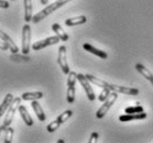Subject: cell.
I'll return each mask as SVG.
<instances>
[{
    "mask_svg": "<svg viewBox=\"0 0 153 143\" xmlns=\"http://www.w3.org/2000/svg\"><path fill=\"white\" fill-rule=\"evenodd\" d=\"M71 1H72V0H57V1H55V2L49 4V6L44 8L43 10H41L40 12H38V13L35 14V16H33V18H32V22H33V23H39V22L42 21L44 18H46L48 16L53 13L55 10L59 9V8L63 7V6H65V4L71 2Z\"/></svg>",
    "mask_w": 153,
    "mask_h": 143,
    "instance_id": "6da1fadb",
    "label": "cell"
},
{
    "mask_svg": "<svg viewBox=\"0 0 153 143\" xmlns=\"http://www.w3.org/2000/svg\"><path fill=\"white\" fill-rule=\"evenodd\" d=\"M117 98H118V93L112 91L111 94L109 95V97L104 101L102 106L97 110V112H96V117H97L98 119L104 118L105 116H106V113L109 111V109L111 108V106L115 104V101L117 100Z\"/></svg>",
    "mask_w": 153,
    "mask_h": 143,
    "instance_id": "7a4b0ae2",
    "label": "cell"
},
{
    "mask_svg": "<svg viewBox=\"0 0 153 143\" xmlns=\"http://www.w3.org/2000/svg\"><path fill=\"white\" fill-rule=\"evenodd\" d=\"M77 80V74L75 72H70L67 78V93L66 99L68 104H73L75 101V85Z\"/></svg>",
    "mask_w": 153,
    "mask_h": 143,
    "instance_id": "3957f363",
    "label": "cell"
},
{
    "mask_svg": "<svg viewBox=\"0 0 153 143\" xmlns=\"http://www.w3.org/2000/svg\"><path fill=\"white\" fill-rule=\"evenodd\" d=\"M21 99H22V98H20V97H17L13 99L12 104H11L9 109L7 110V116H6V118H4V123H2L4 127H6V128L10 127L11 122H12V119H13V117H14V113H16V111L19 109V107H20Z\"/></svg>",
    "mask_w": 153,
    "mask_h": 143,
    "instance_id": "277c9868",
    "label": "cell"
},
{
    "mask_svg": "<svg viewBox=\"0 0 153 143\" xmlns=\"http://www.w3.org/2000/svg\"><path fill=\"white\" fill-rule=\"evenodd\" d=\"M31 46V28L29 24L23 25L22 29V53L28 55Z\"/></svg>",
    "mask_w": 153,
    "mask_h": 143,
    "instance_id": "5b68a950",
    "label": "cell"
},
{
    "mask_svg": "<svg viewBox=\"0 0 153 143\" xmlns=\"http://www.w3.org/2000/svg\"><path fill=\"white\" fill-rule=\"evenodd\" d=\"M61 41V39L57 36V35H54V36H50V38H46L44 40H41V41H38V42H34L32 44V50L33 51H40V50H43L48 47V46L51 45H55Z\"/></svg>",
    "mask_w": 153,
    "mask_h": 143,
    "instance_id": "8992f818",
    "label": "cell"
},
{
    "mask_svg": "<svg viewBox=\"0 0 153 143\" xmlns=\"http://www.w3.org/2000/svg\"><path fill=\"white\" fill-rule=\"evenodd\" d=\"M57 63H59V67L62 72L65 75H68L71 72L70 66H68V63H67V59H66V46L62 45L59 46V56H57Z\"/></svg>",
    "mask_w": 153,
    "mask_h": 143,
    "instance_id": "52a82bcc",
    "label": "cell"
},
{
    "mask_svg": "<svg viewBox=\"0 0 153 143\" xmlns=\"http://www.w3.org/2000/svg\"><path fill=\"white\" fill-rule=\"evenodd\" d=\"M77 80H78V82L80 83V85L83 86L84 90H85V93H86V95H87V98H88L91 101L95 100L96 96H95V93H94V90H93V88H91V82L87 79L86 75H83V74H77Z\"/></svg>",
    "mask_w": 153,
    "mask_h": 143,
    "instance_id": "ba28073f",
    "label": "cell"
},
{
    "mask_svg": "<svg viewBox=\"0 0 153 143\" xmlns=\"http://www.w3.org/2000/svg\"><path fill=\"white\" fill-rule=\"evenodd\" d=\"M108 88L111 91H116L118 94L130 95V96H137V95H139V89H137V88L126 87V86H119V85H114V84H109L108 85Z\"/></svg>",
    "mask_w": 153,
    "mask_h": 143,
    "instance_id": "9c48e42d",
    "label": "cell"
},
{
    "mask_svg": "<svg viewBox=\"0 0 153 143\" xmlns=\"http://www.w3.org/2000/svg\"><path fill=\"white\" fill-rule=\"evenodd\" d=\"M0 40H2V41H4L6 43H8L9 51H11L12 53L19 52V47L16 45V43L13 42V40L11 39V36L9 34H7L6 32L2 31V30H0Z\"/></svg>",
    "mask_w": 153,
    "mask_h": 143,
    "instance_id": "30bf717a",
    "label": "cell"
},
{
    "mask_svg": "<svg viewBox=\"0 0 153 143\" xmlns=\"http://www.w3.org/2000/svg\"><path fill=\"white\" fill-rule=\"evenodd\" d=\"M83 47H84V50H86L87 52H89V53H91V54H94V55L98 56L99 59H106L108 57L107 53L104 52V51H101V50L96 49L95 46H93L91 44H89V43H84Z\"/></svg>",
    "mask_w": 153,
    "mask_h": 143,
    "instance_id": "8fae6325",
    "label": "cell"
},
{
    "mask_svg": "<svg viewBox=\"0 0 153 143\" xmlns=\"http://www.w3.org/2000/svg\"><path fill=\"white\" fill-rule=\"evenodd\" d=\"M146 113L144 111L139 112V113H126L119 117V120L121 122H128L132 121V120H141V119H146Z\"/></svg>",
    "mask_w": 153,
    "mask_h": 143,
    "instance_id": "7c38bea8",
    "label": "cell"
},
{
    "mask_svg": "<svg viewBox=\"0 0 153 143\" xmlns=\"http://www.w3.org/2000/svg\"><path fill=\"white\" fill-rule=\"evenodd\" d=\"M25 4V22L32 21L33 18V6H32V0H23Z\"/></svg>",
    "mask_w": 153,
    "mask_h": 143,
    "instance_id": "4fadbf2b",
    "label": "cell"
},
{
    "mask_svg": "<svg viewBox=\"0 0 153 143\" xmlns=\"http://www.w3.org/2000/svg\"><path fill=\"white\" fill-rule=\"evenodd\" d=\"M13 99L14 98H13V95L12 94L6 95V97H4L2 104H0V117H1V116H4V112H7V110L9 109V107H10L11 104H12Z\"/></svg>",
    "mask_w": 153,
    "mask_h": 143,
    "instance_id": "5bb4252c",
    "label": "cell"
},
{
    "mask_svg": "<svg viewBox=\"0 0 153 143\" xmlns=\"http://www.w3.org/2000/svg\"><path fill=\"white\" fill-rule=\"evenodd\" d=\"M19 112H20V116L21 118H22V120L25 121V123L27 124V126L31 127L32 124H33V119H32V117L30 116V113L28 112V109L25 108V106H21L19 107Z\"/></svg>",
    "mask_w": 153,
    "mask_h": 143,
    "instance_id": "9a60e30c",
    "label": "cell"
},
{
    "mask_svg": "<svg viewBox=\"0 0 153 143\" xmlns=\"http://www.w3.org/2000/svg\"><path fill=\"white\" fill-rule=\"evenodd\" d=\"M31 106H32V108H33V110H34L35 115H36V117H38L39 120H40V121H45V120H46L45 112L43 111V109H42L41 105L38 102V100L32 101Z\"/></svg>",
    "mask_w": 153,
    "mask_h": 143,
    "instance_id": "2e32d148",
    "label": "cell"
},
{
    "mask_svg": "<svg viewBox=\"0 0 153 143\" xmlns=\"http://www.w3.org/2000/svg\"><path fill=\"white\" fill-rule=\"evenodd\" d=\"M87 21V18L85 16H78V17H74V18H70L65 21V24L67 27H74V25H79V24H84L85 22Z\"/></svg>",
    "mask_w": 153,
    "mask_h": 143,
    "instance_id": "e0dca14e",
    "label": "cell"
},
{
    "mask_svg": "<svg viewBox=\"0 0 153 143\" xmlns=\"http://www.w3.org/2000/svg\"><path fill=\"white\" fill-rule=\"evenodd\" d=\"M43 97V93L41 91H30V93H23L21 98L23 99V100H27V101H33V100H39V99H41Z\"/></svg>",
    "mask_w": 153,
    "mask_h": 143,
    "instance_id": "ac0fdd59",
    "label": "cell"
},
{
    "mask_svg": "<svg viewBox=\"0 0 153 143\" xmlns=\"http://www.w3.org/2000/svg\"><path fill=\"white\" fill-rule=\"evenodd\" d=\"M86 77L87 79L91 82V84L96 85L98 87L105 88V87H108V85H109V83H107L106 80H102L100 78H98V77H95L94 75H91V74H87Z\"/></svg>",
    "mask_w": 153,
    "mask_h": 143,
    "instance_id": "d6986e66",
    "label": "cell"
},
{
    "mask_svg": "<svg viewBox=\"0 0 153 143\" xmlns=\"http://www.w3.org/2000/svg\"><path fill=\"white\" fill-rule=\"evenodd\" d=\"M52 30L55 32L56 35H57L62 41H67V40H68V35H67V33L63 30V28L59 24V23H53Z\"/></svg>",
    "mask_w": 153,
    "mask_h": 143,
    "instance_id": "ffe728a7",
    "label": "cell"
},
{
    "mask_svg": "<svg viewBox=\"0 0 153 143\" xmlns=\"http://www.w3.org/2000/svg\"><path fill=\"white\" fill-rule=\"evenodd\" d=\"M136 70L139 72L141 75H142L146 79H148V80H151L153 78V74L150 72L148 68H146L144 65H142V64H137L136 65Z\"/></svg>",
    "mask_w": 153,
    "mask_h": 143,
    "instance_id": "44dd1931",
    "label": "cell"
},
{
    "mask_svg": "<svg viewBox=\"0 0 153 143\" xmlns=\"http://www.w3.org/2000/svg\"><path fill=\"white\" fill-rule=\"evenodd\" d=\"M13 133H14V129L11 128V127H8L6 131H4V143H11L12 142V139H13Z\"/></svg>",
    "mask_w": 153,
    "mask_h": 143,
    "instance_id": "7402d4cb",
    "label": "cell"
},
{
    "mask_svg": "<svg viewBox=\"0 0 153 143\" xmlns=\"http://www.w3.org/2000/svg\"><path fill=\"white\" fill-rule=\"evenodd\" d=\"M10 59L14 61V62H28V61H30V57L25 54L19 55L18 53H12V55L10 56Z\"/></svg>",
    "mask_w": 153,
    "mask_h": 143,
    "instance_id": "603a6c76",
    "label": "cell"
},
{
    "mask_svg": "<svg viewBox=\"0 0 153 143\" xmlns=\"http://www.w3.org/2000/svg\"><path fill=\"white\" fill-rule=\"evenodd\" d=\"M143 107L140 105L137 106H130V107H127L125 109L126 113H139V112H143Z\"/></svg>",
    "mask_w": 153,
    "mask_h": 143,
    "instance_id": "cb8c5ba5",
    "label": "cell"
},
{
    "mask_svg": "<svg viewBox=\"0 0 153 143\" xmlns=\"http://www.w3.org/2000/svg\"><path fill=\"white\" fill-rule=\"evenodd\" d=\"M72 116H73V111H72V110H66V111L62 112V113L57 117V120H59V121L61 122V124H62V123H64L65 121H67Z\"/></svg>",
    "mask_w": 153,
    "mask_h": 143,
    "instance_id": "d4e9b609",
    "label": "cell"
},
{
    "mask_svg": "<svg viewBox=\"0 0 153 143\" xmlns=\"http://www.w3.org/2000/svg\"><path fill=\"white\" fill-rule=\"evenodd\" d=\"M59 126H61V122L56 119V120H54V121L51 122L50 124H48V127H46V130H48V132L53 133L54 131H56V130L59 129Z\"/></svg>",
    "mask_w": 153,
    "mask_h": 143,
    "instance_id": "484cf974",
    "label": "cell"
},
{
    "mask_svg": "<svg viewBox=\"0 0 153 143\" xmlns=\"http://www.w3.org/2000/svg\"><path fill=\"white\" fill-rule=\"evenodd\" d=\"M110 91H111V90H110V89H109L108 87L102 88L101 93L99 94V96H98V100H99V101H105L108 97H109V95L111 94Z\"/></svg>",
    "mask_w": 153,
    "mask_h": 143,
    "instance_id": "4316f807",
    "label": "cell"
},
{
    "mask_svg": "<svg viewBox=\"0 0 153 143\" xmlns=\"http://www.w3.org/2000/svg\"><path fill=\"white\" fill-rule=\"evenodd\" d=\"M98 138H99V134L97 132H93L91 136V139L88 140V143H94V142H97L98 141Z\"/></svg>",
    "mask_w": 153,
    "mask_h": 143,
    "instance_id": "83f0119b",
    "label": "cell"
},
{
    "mask_svg": "<svg viewBox=\"0 0 153 143\" xmlns=\"http://www.w3.org/2000/svg\"><path fill=\"white\" fill-rule=\"evenodd\" d=\"M9 7H10L9 6V1H7V0H0V8L1 9H8Z\"/></svg>",
    "mask_w": 153,
    "mask_h": 143,
    "instance_id": "f1b7e54d",
    "label": "cell"
},
{
    "mask_svg": "<svg viewBox=\"0 0 153 143\" xmlns=\"http://www.w3.org/2000/svg\"><path fill=\"white\" fill-rule=\"evenodd\" d=\"M0 50L1 51H7V50H9V45H8V43H6L4 41H0Z\"/></svg>",
    "mask_w": 153,
    "mask_h": 143,
    "instance_id": "f546056e",
    "label": "cell"
},
{
    "mask_svg": "<svg viewBox=\"0 0 153 143\" xmlns=\"http://www.w3.org/2000/svg\"><path fill=\"white\" fill-rule=\"evenodd\" d=\"M6 129H7V128H6V127H4V126L0 127V139H1V138H2V136L4 134V131H6Z\"/></svg>",
    "mask_w": 153,
    "mask_h": 143,
    "instance_id": "4dcf8cb0",
    "label": "cell"
},
{
    "mask_svg": "<svg viewBox=\"0 0 153 143\" xmlns=\"http://www.w3.org/2000/svg\"><path fill=\"white\" fill-rule=\"evenodd\" d=\"M48 2H49V0H41V4H43V6L48 4Z\"/></svg>",
    "mask_w": 153,
    "mask_h": 143,
    "instance_id": "1f68e13d",
    "label": "cell"
},
{
    "mask_svg": "<svg viewBox=\"0 0 153 143\" xmlns=\"http://www.w3.org/2000/svg\"><path fill=\"white\" fill-rule=\"evenodd\" d=\"M57 142H59V143H64V140H59Z\"/></svg>",
    "mask_w": 153,
    "mask_h": 143,
    "instance_id": "d6a6232c",
    "label": "cell"
},
{
    "mask_svg": "<svg viewBox=\"0 0 153 143\" xmlns=\"http://www.w3.org/2000/svg\"><path fill=\"white\" fill-rule=\"evenodd\" d=\"M150 82H151V84H152V86H153V78L151 80H150Z\"/></svg>",
    "mask_w": 153,
    "mask_h": 143,
    "instance_id": "836d02e7",
    "label": "cell"
},
{
    "mask_svg": "<svg viewBox=\"0 0 153 143\" xmlns=\"http://www.w3.org/2000/svg\"><path fill=\"white\" fill-rule=\"evenodd\" d=\"M11 1H14V0H11Z\"/></svg>",
    "mask_w": 153,
    "mask_h": 143,
    "instance_id": "e575fe53",
    "label": "cell"
}]
</instances>
